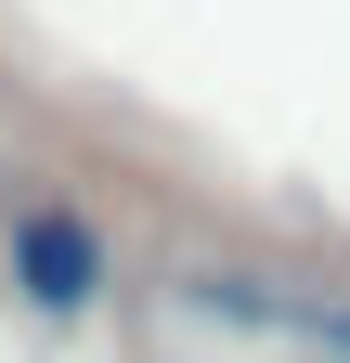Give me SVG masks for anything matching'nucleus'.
Wrapping results in <instances>:
<instances>
[{
	"mask_svg": "<svg viewBox=\"0 0 350 363\" xmlns=\"http://www.w3.org/2000/svg\"><path fill=\"white\" fill-rule=\"evenodd\" d=\"M286 337H312V350H337V363H350V311H312V298H286Z\"/></svg>",
	"mask_w": 350,
	"mask_h": 363,
	"instance_id": "2",
	"label": "nucleus"
},
{
	"mask_svg": "<svg viewBox=\"0 0 350 363\" xmlns=\"http://www.w3.org/2000/svg\"><path fill=\"white\" fill-rule=\"evenodd\" d=\"M0 272H13V298H26V311L78 325V311L117 286V247H104V220H91V208H65V195H13V208H0Z\"/></svg>",
	"mask_w": 350,
	"mask_h": 363,
	"instance_id": "1",
	"label": "nucleus"
}]
</instances>
